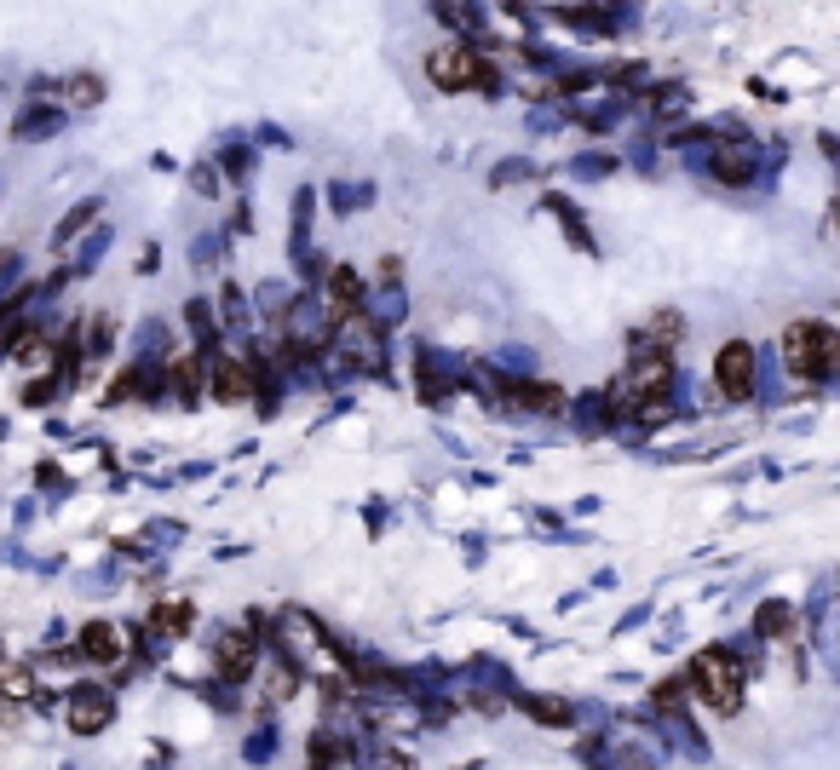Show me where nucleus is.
<instances>
[{
  "label": "nucleus",
  "mask_w": 840,
  "mask_h": 770,
  "mask_svg": "<svg viewBox=\"0 0 840 770\" xmlns=\"http://www.w3.org/2000/svg\"><path fill=\"white\" fill-rule=\"evenodd\" d=\"M783 351H789V369L800 380H824L840 369V334L824 328V322H794L783 334Z\"/></svg>",
  "instance_id": "nucleus-1"
},
{
  "label": "nucleus",
  "mask_w": 840,
  "mask_h": 770,
  "mask_svg": "<svg viewBox=\"0 0 840 770\" xmlns=\"http://www.w3.org/2000/svg\"><path fill=\"white\" fill-rule=\"evenodd\" d=\"M691 691L703 696V707H714V713H737V701H743V667L726 650H703L691 661Z\"/></svg>",
  "instance_id": "nucleus-2"
},
{
  "label": "nucleus",
  "mask_w": 840,
  "mask_h": 770,
  "mask_svg": "<svg viewBox=\"0 0 840 770\" xmlns=\"http://www.w3.org/2000/svg\"><path fill=\"white\" fill-rule=\"evenodd\" d=\"M427 75H432V87H444V92H472L478 80H484V64L472 58V47L444 40V47L427 52Z\"/></svg>",
  "instance_id": "nucleus-3"
},
{
  "label": "nucleus",
  "mask_w": 840,
  "mask_h": 770,
  "mask_svg": "<svg viewBox=\"0 0 840 770\" xmlns=\"http://www.w3.org/2000/svg\"><path fill=\"white\" fill-rule=\"evenodd\" d=\"M714 385H719V392H726L731 402L754 392V346H749V339H731V346H719V357H714Z\"/></svg>",
  "instance_id": "nucleus-4"
},
{
  "label": "nucleus",
  "mask_w": 840,
  "mask_h": 770,
  "mask_svg": "<svg viewBox=\"0 0 840 770\" xmlns=\"http://www.w3.org/2000/svg\"><path fill=\"white\" fill-rule=\"evenodd\" d=\"M213 661H219V673H225V679H248V673H254V661H259V644H254L248 633H236V626H231V633L219 638Z\"/></svg>",
  "instance_id": "nucleus-5"
},
{
  "label": "nucleus",
  "mask_w": 840,
  "mask_h": 770,
  "mask_svg": "<svg viewBox=\"0 0 840 770\" xmlns=\"http://www.w3.org/2000/svg\"><path fill=\"white\" fill-rule=\"evenodd\" d=\"M70 724L75 731H104L110 724V696L104 691H75L70 696Z\"/></svg>",
  "instance_id": "nucleus-6"
},
{
  "label": "nucleus",
  "mask_w": 840,
  "mask_h": 770,
  "mask_svg": "<svg viewBox=\"0 0 840 770\" xmlns=\"http://www.w3.org/2000/svg\"><path fill=\"white\" fill-rule=\"evenodd\" d=\"M213 392L225 397V402H248V397H254V385H248V369H243V362H236V357H225V362H219V369H213Z\"/></svg>",
  "instance_id": "nucleus-7"
},
{
  "label": "nucleus",
  "mask_w": 840,
  "mask_h": 770,
  "mask_svg": "<svg viewBox=\"0 0 840 770\" xmlns=\"http://www.w3.org/2000/svg\"><path fill=\"white\" fill-rule=\"evenodd\" d=\"M82 656H92V661H115V656H122V633H115V626H104V621L82 626Z\"/></svg>",
  "instance_id": "nucleus-8"
},
{
  "label": "nucleus",
  "mask_w": 840,
  "mask_h": 770,
  "mask_svg": "<svg viewBox=\"0 0 840 770\" xmlns=\"http://www.w3.org/2000/svg\"><path fill=\"white\" fill-rule=\"evenodd\" d=\"M0 696H12V701H29V696H35V679H29V667H17V661H0Z\"/></svg>",
  "instance_id": "nucleus-9"
},
{
  "label": "nucleus",
  "mask_w": 840,
  "mask_h": 770,
  "mask_svg": "<svg viewBox=\"0 0 840 770\" xmlns=\"http://www.w3.org/2000/svg\"><path fill=\"white\" fill-rule=\"evenodd\" d=\"M173 392H185V397H202V357H178L173 362Z\"/></svg>",
  "instance_id": "nucleus-10"
},
{
  "label": "nucleus",
  "mask_w": 840,
  "mask_h": 770,
  "mask_svg": "<svg viewBox=\"0 0 840 770\" xmlns=\"http://www.w3.org/2000/svg\"><path fill=\"white\" fill-rule=\"evenodd\" d=\"M329 299H334V311L346 316V311L357 306V271H346V265H339V271L329 276Z\"/></svg>",
  "instance_id": "nucleus-11"
},
{
  "label": "nucleus",
  "mask_w": 840,
  "mask_h": 770,
  "mask_svg": "<svg viewBox=\"0 0 840 770\" xmlns=\"http://www.w3.org/2000/svg\"><path fill=\"white\" fill-rule=\"evenodd\" d=\"M294 684H299V679H294V667L276 661V667H271V679H265V701H288V696H294Z\"/></svg>",
  "instance_id": "nucleus-12"
},
{
  "label": "nucleus",
  "mask_w": 840,
  "mask_h": 770,
  "mask_svg": "<svg viewBox=\"0 0 840 770\" xmlns=\"http://www.w3.org/2000/svg\"><path fill=\"white\" fill-rule=\"evenodd\" d=\"M156 626H162V633H185V626H190V604H162V610H156Z\"/></svg>",
  "instance_id": "nucleus-13"
},
{
  "label": "nucleus",
  "mask_w": 840,
  "mask_h": 770,
  "mask_svg": "<svg viewBox=\"0 0 840 770\" xmlns=\"http://www.w3.org/2000/svg\"><path fill=\"white\" fill-rule=\"evenodd\" d=\"M719 178H749V156H743V150L719 156Z\"/></svg>",
  "instance_id": "nucleus-14"
},
{
  "label": "nucleus",
  "mask_w": 840,
  "mask_h": 770,
  "mask_svg": "<svg viewBox=\"0 0 840 770\" xmlns=\"http://www.w3.org/2000/svg\"><path fill=\"white\" fill-rule=\"evenodd\" d=\"M98 98V80H75V104H92Z\"/></svg>",
  "instance_id": "nucleus-15"
}]
</instances>
